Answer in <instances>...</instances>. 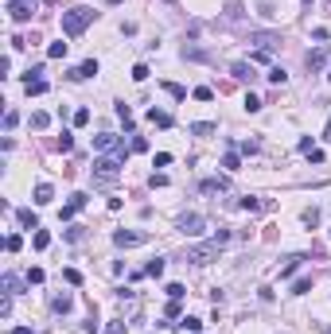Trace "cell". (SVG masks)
<instances>
[{"instance_id": "ee69618b", "label": "cell", "mask_w": 331, "mask_h": 334, "mask_svg": "<svg viewBox=\"0 0 331 334\" xmlns=\"http://www.w3.org/2000/svg\"><path fill=\"white\" fill-rule=\"evenodd\" d=\"M16 121H20V113H16V109H8V113H4V129H16Z\"/></svg>"}, {"instance_id": "60d3db41", "label": "cell", "mask_w": 331, "mask_h": 334, "mask_svg": "<svg viewBox=\"0 0 331 334\" xmlns=\"http://www.w3.org/2000/svg\"><path fill=\"white\" fill-rule=\"evenodd\" d=\"M148 187H168V175H164V171H156V175L148 179Z\"/></svg>"}, {"instance_id": "f546056e", "label": "cell", "mask_w": 331, "mask_h": 334, "mask_svg": "<svg viewBox=\"0 0 331 334\" xmlns=\"http://www.w3.org/2000/svg\"><path fill=\"white\" fill-rule=\"evenodd\" d=\"M144 272H148V276H164V261H160V257H156V261H148V268H144Z\"/></svg>"}, {"instance_id": "8d00e7d4", "label": "cell", "mask_w": 331, "mask_h": 334, "mask_svg": "<svg viewBox=\"0 0 331 334\" xmlns=\"http://www.w3.org/2000/svg\"><path fill=\"white\" fill-rule=\"evenodd\" d=\"M82 237H86V230H82V226H70V230H66V241H82Z\"/></svg>"}, {"instance_id": "9c48e42d", "label": "cell", "mask_w": 331, "mask_h": 334, "mask_svg": "<svg viewBox=\"0 0 331 334\" xmlns=\"http://www.w3.org/2000/svg\"><path fill=\"white\" fill-rule=\"evenodd\" d=\"M327 47H316V51H308V55H304V62H308V70L316 74V70H323V62H327Z\"/></svg>"}, {"instance_id": "b9f144b4", "label": "cell", "mask_w": 331, "mask_h": 334, "mask_svg": "<svg viewBox=\"0 0 331 334\" xmlns=\"http://www.w3.org/2000/svg\"><path fill=\"white\" fill-rule=\"evenodd\" d=\"M245 109H250V113H257V109H261V97H254V93H245Z\"/></svg>"}, {"instance_id": "3957f363", "label": "cell", "mask_w": 331, "mask_h": 334, "mask_svg": "<svg viewBox=\"0 0 331 334\" xmlns=\"http://www.w3.org/2000/svg\"><path fill=\"white\" fill-rule=\"evenodd\" d=\"M94 148H98V152H113V156H121V160L133 152V148H125V140H121L117 132H98V136H94Z\"/></svg>"}, {"instance_id": "cb8c5ba5", "label": "cell", "mask_w": 331, "mask_h": 334, "mask_svg": "<svg viewBox=\"0 0 331 334\" xmlns=\"http://www.w3.org/2000/svg\"><path fill=\"white\" fill-rule=\"evenodd\" d=\"M308 291H312V276H300L292 284V295H308Z\"/></svg>"}, {"instance_id": "5bb4252c", "label": "cell", "mask_w": 331, "mask_h": 334, "mask_svg": "<svg viewBox=\"0 0 331 334\" xmlns=\"http://www.w3.org/2000/svg\"><path fill=\"white\" fill-rule=\"evenodd\" d=\"M148 121L156 125V129H172V125H176V121H172V113H164V109H152Z\"/></svg>"}, {"instance_id": "d590c367", "label": "cell", "mask_w": 331, "mask_h": 334, "mask_svg": "<svg viewBox=\"0 0 331 334\" xmlns=\"http://www.w3.org/2000/svg\"><path fill=\"white\" fill-rule=\"evenodd\" d=\"M304 226H319V210L312 206V210H304Z\"/></svg>"}, {"instance_id": "c3c4849f", "label": "cell", "mask_w": 331, "mask_h": 334, "mask_svg": "<svg viewBox=\"0 0 331 334\" xmlns=\"http://www.w3.org/2000/svg\"><path fill=\"white\" fill-rule=\"evenodd\" d=\"M12 334H35V330H31V326H16Z\"/></svg>"}, {"instance_id": "277c9868", "label": "cell", "mask_w": 331, "mask_h": 334, "mask_svg": "<svg viewBox=\"0 0 331 334\" xmlns=\"http://www.w3.org/2000/svg\"><path fill=\"white\" fill-rule=\"evenodd\" d=\"M218 257V241H207V245H187V261L191 264H211Z\"/></svg>"}, {"instance_id": "4316f807", "label": "cell", "mask_w": 331, "mask_h": 334, "mask_svg": "<svg viewBox=\"0 0 331 334\" xmlns=\"http://www.w3.org/2000/svg\"><path fill=\"white\" fill-rule=\"evenodd\" d=\"M47 58H66V43H62V39H59V43H51V47H47Z\"/></svg>"}, {"instance_id": "836d02e7", "label": "cell", "mask_w": 331, "mask_h": 334, "mask_svg": "<svg viewBox=\"0 0 331 334\" xmlns=\"http://www.w3.org/2000/svg\"><path fill=\"white\" fill-rule=\"evenodd\" d=\"M144 78H148V66H144V62H136V66H133V82H144Z\"/></svg>"}, {"instance_id": "ba28073f", "label": "cell", "mask_w": 331, "mask_h": 334, "mask_svg": "<svg viewBox=\"0 0 331 334\" xmlns=\"http://www.w3.org/2000/svg\"><path fill=\"white\" fill-rule=\"evenodd\" d=\"M203 226H207V221L199 218V214H183V218H180V230L187 233V237H199V233H203Z\"/></svg>"}, {"instance_id": "ab89813d", "label": "cell", "mask_w": 331, "mask_h": 334, "mask_svg": "<svg viewBox=\"0 0 331 334\" xmlns=\"http://www.w3.org/2000/svg\"><path fill=\"white\" fill-rule=\"evenodd\" d=\"M74 125H78V129H82V125H90V109H78V113H74Z\"/></svg>"}, {"instance_id": "bcb514c9", "label": "cell", "mask_w": 331, "mask_h": 334, "mask_svg": "<svg viewBox=\"0 0 331 334\" xmlns=\"http://www.w3.org/2000/svg\"><path fill=\"white\" fill-rule=\"evenodd\" d=\"M238 206H241V210H250V214H254V210H261V202H257V198H241Z\"/></svg>"}, {"instance_id": "8fae6325", "label": "cell", "mask_w": 331, "mask_h": 334, "mask_svg": "<svg viewBox=\"0 0 331 334\" xmlns=\"http://www.w3.org/2000/svg\"><path fill=\"white\" fill-rule=\"evenodd\" d=\"M230 74H234L238 82H254V78H257L254 62H234V66H230Z\"/></svg>"}, {"instance_id": "7c38bea8", "label": "cell", "mask_w": 331, "mask_h": 334, "mask_svg": "<svg viewBox=\"0 0 331 334\" xmlns=\"http://www.w3.org/2000/svg\"><path fill=\"white\" fill-rule=\"evenodd\" d=\"M94 74H98V62H94V58H86L82 66H74V70H70V82H82V78H94Z\"/></svg>"}, {"instance_id": "d6a6232c", "label": "cell", "mask_w": 331, "mask_h": 334, "mask_svg": "<svg viewBox=\"0 0 331 334\" xmlns=\"http://www.w3.org/2000/svg\"><path fill=\"white\" fill-rule=\"evenodd\" d=\"M168 299H183V295H187V291H183V284H168Z\"/></svg>"}, {"instance_id": "44dd1931", "label": "cell", "mask_w": 331, "mask_h": 334, "mask_svg": "<svg viewBox=\"0 0 331 334\" xmlns=\"http://www.w3.org/2000/svg\"><path fill=\"white\" fill-rule=\"evenodd\" d=\"M16 218H20V226H28V230H39V218H35L31 210H20Z\"/></svg>"}, {"instance_id": "d4e9b609", "label": "cell", "mask_w": 331, "mask_h": 334, "mask_svg": "<svg viewBox=\"0 0 331 334\" xmlns=\"http://www.w3.org/2000/svg\"><path fill=\"white\" fill-rule=\"evenodd\" d=\"M117 117H121V125H125V129H133V109H129L125 101L117 105Z\"/></svg>"}, {"instance_id": "f6af8a7d", "label": "cell", "mask_w": 331, "mask_h": 334, "mask_svg": "<svg viewBox=\"0 0 331 334\" xmlns=\"http://www.w3.org/2000/svg\"><path fill=\"white\" fill-rule=\"evenodd\" d=\"M129 148H133V152H148V140H144V136H133V144H129Z\"/></svg>"}, {"instance_id": "1f68e13d", "label": "cell", "mask_w": 331, "mask_h": 334, "mask_svg": "<svg viewBox=\"0 0 331 334\" xmlns=\"http://www.w3.org/2000/svg\"><path fill=\"white\" fill-rule=\"evenodd\" d=\"M222 167H226V171H238V167H241V160L234 156V152H230V156H222Z\"/></svg>"}, {"instance_id": "2e32d148", "label": "cell", "mask_w": 331, "mask_h": 334, "mask_svg": "<svg viewBox=\"0 0 331 334\" xmlns=\"http://www.w3.org/2000/svg\"><path fill=\"white\" fill-rule=\"evenodd\" d=\"M51 198H55V187H51V183H39V187H35V202L47 206Z\"/></svg>"}, {"instance_id": "8992f818", "label": "cell", "mask_w": 331, "mask_h": 334, "mask_svg": "<svg viewBox=\"0 0 331 334\" xmlns=\"http://www.w3.org/2000/svg\"><path fill=\"white\" fill-rule=\"evenodd\" d=\"M250 43H257V51H273L281 43V35L277 31H250Z\"/></svg>"}, {"instance_id": "f907efd6", "label": "cell", "mask_w": 331, "mask_h": 334, "mask_svg": "<svg viewBox=\"0 0 331 334\" xmlns=\"http://www.w3.org/2000/svg\"><path fill=\"white\" fill-rule=\"evenodd\" d=\"M164 4H176V0H164Z\"/></svg>"}, {"instance_id": "d6986e66", "label": "cell", "mask_w": 331, "mask_h": 334, "mask_svg": "<svg viewBox=\"0 0 331 334\" xmlns=\"http://www.w3.org/2000/svg\"><path fill=\"white\" fill-rule=\"evenodd\" d=\"M300 261H304V257H288V261L281 264V280H288V276H292V272L300 268Z\"/></svg>"}, {"instance_id": "4dcf8cb0", "label": "cell", "mask_w": 331, "mask_h": 334, "mask_svg": "<svg viewBox=\"0 0 331 334\" xmlns=\"http://www.w3.org/2000/svg\"><path fill=\"white\" fill-rule=\"evenodd\" d=\"M191 97H195V101H211V97H214V89H211V86H199Z\"/></svg>"}, {"instance_id": "f35d334b", "label": "cell", "mask_w": 331, "mask_h": 334, "mask_svg": "<svg viewBox=\"0 0 331 334\" xmlns=\"http://www.w3.org/2000/svg\"><path fill=\"white\" fill-rule=\"evenodd\" d=\"M164 315H168V319H180V299H172V303L164 307Z\"/></svg>"}, {"instance_id": "7dc6e473", "label": "cell", "mask_w": 331, "mask_h": 334, "mask_svg": "<svg viewBox=\"0 0 331 334\" xmlns=\"http://www.w3.org/2000/svg\"><path fill=\"white\" fill-rule=\"evenodd\" d=\"M129 330V322H113V326H109V334H125Z\"/></svg>"}, {"instance_id": "5b68a950", "label": "cell", "mask_w": 331, "mask_h": 334, "mask_svg": "<svg viewBox=\"0 0 331 334\" xmlns=\"http://www.w3.org/2000/svg\"><path fill=\"white\" fill-rule=\"evenodd\" d=\"M8 16H12L16 24H28L31 16H35V0H8Z\"/></svg>"}, {"instance_id": "83f0119b", "label": "cell", "mask_w": 331, "mask_h": 334, "mask_svg": "<svg viewBox=\"0 0 331 334\" xmlns=\"http://www.w3.org/2000/svg\"><path fill=\"white\" fill-rule=\"evenodd\" d=\"M20 245H24V237H20V233H8V241H4V249H8V253H20Z\"/></svg>"}, {"instance_id": "ac0fdd59", "label": "cell", "mask_w": 331, "mask_h": 334, "mask_svg": "<svg viewBox=\"0 0 331 334\" xmlns=\"http://www.w3.org/2000/svg\"><path fill=\"white\" fill-rule=\"evenodd\" d=\"M214 129H218V125H211V121H199V125H191L187 132H191V136H211Z\"/></svg>"}, {"instance_id": "603a6c76", "label": "cell", "mask_w": 331, "mask_h": 334, "mask_svg": "<svg viewBox=\"0 0 331 334\" xmlns=\"http://www.w3.org/2000/svg\"><path fill=\"white\" fill-rule=\"evenodd\" d=\"M31 245H35L39 253H43V249L51 245V233H47V230H35V237H31Z\"/></svg>"}, {"instance_id": "52a82bcc", "label": "cell", "mask_w": 331, "mask_h": 334, "mask_svg": "<svg viewBox=\"0 0 331 334\" xmlns=\"http://www.w3.org/2000/svg\"><path fill=\"white\" fill-rule=\"evenodd\" d=\"M148 241V233H129V230H121V233H113V245H121V249H133V245H144Z\"/></svg>"}, {"instance_id": "7bdbcfd3", "label": "cell", "mask_w": 331, "mask_h": 334, "mask_svg": "<svg viewBox=\"0 0 331 334\" xmlns=\"http://www.w3.org/2000/svg\"><path fill=\"white\" fill-rule=\"evenodd\" d=\"M28 284H43V268H28Z\"/></svg>"}, {"instance_id": "30bf717a", "label": "cell", "mask_w": 331, "mask_h": 334, "mask_svg": "<svg viewBox=\"0 0 331 334\" xmlns=\"http://www.w3.org/2000/svg\"><path fill=\"white\" fill-rule=\"evenodd\" d=\"M226 187H230V179H226V175H214V179H203V183H199L203 194H222Z\"/></svg>"}, {"instance_id": "e0dca14e", "label": "cell", "mask_w": 331, "mask_h": 334, "mask_svg": "<svg viewBox=\"0 0 331 334\" xmlns=\"http://www.w3.org/2000/svg\"><path fill=\"white\" fill-rule=\"evenodd\" d=\"M176 326H180L183 334H199V326H203V322H199L195 315H187V319H180V322H176Z\"/></svg>"}, {"instance_id": "681fc988", "label": "cell", "mask_w": 331, "mask_h": 334, "mask_svg": "<svg viewBox=\"0 0 331 334\" xmlns=\"http://www.w3.org/2000/svg\"><path fill=\"white\" fill-rule=\"evenodd\" d=\"M327 140H331V125H327Z\"/></svg>"}, {"instance_id": "7402d4cb", "label": "cell", "mask_w": 331, "mask_h": 334, "mask_svg": "<svg viewBox=\"0 0 331 334\" xmlns=\"http://www.w3.org/2000/svg\"><path fill=\"white\" fill-rule=\"evenodd\" d=\"M160 86H164L168 93L176 97V101H187V89H183V86H176V82H160Z\"/></svg>"}, {"instance_id": "f1b7e54d", "label": "cell", "mask_w": 331, "mask_h": 334, "mask_svg": "<svg viewBox=\"0 0 331 334\" xmlns=\"http://www.w3.org/2000/svg\"><path fill=\"white\" fill-rule=\"evenodd\" d=\"M285 78H288V74L281 70V66H273V70H269V82H273V86H285Z\"/></svg>"}, {"instance_id": "4fadbf2b", "label": "cell", "mask_w": 331, "mask_h": 334, "mask_svg": "<svg viewBox=\"0 0 331 334\" xmlns=\"http://www.w3.org/2000/svg\"><path fill=\"white\" fill-rule=\"evenodd\" d=\"M70 303H74V299H70L66 291H59V295H51V311H55V315H66V311H70Z\"/></svg>"}, {"instance_id": "9a60e30c", "label": "cell", "mask_w": 331, "mask_h": 334, "mask_svg": "<svg viewBox=\"0 0 331 334\" xmlns=\"http://www.w3.org/2000/svg\"><path fill=\"white\" fill-rule=\"evenodd\" d=\"M24 89H28V97H39V93H47V82L43 78H24Z\"/></svg>"}, {"instance_id": "7a4b0ae2", "label": "cell", "mask_w": 331, "mask_h": 334, "mask_svg": "<svg viewBox=\"0 0 331 334\" xmlns=\"http://www.w3.org/2000/svg\"><path fill=\"white\" fill-rule=\"evenodd\" d=\"M90 20H94V8H70V12H62V35H82V31L90 28Z\"/></svg>"}, {"instance_id": "ffe728a7", "label": "cell", "mask_w": 331, "mask_h": 334, "mask_svg": "<svg viewBox=\"0 0 331 334\" xmlns=\"http://www.w3.org/2000/svg\"><path fill=\"white\" fill-rule=\"evenodd\" d=\"M20 288H24V284H20V276L4 272V291H8V295H20Z\"/></svg>"}, {"instance_id": "74e56055", "label": "cell", "mask_w": 331, "mask_h": 334, "mask_svg": "<svg viewBox=\"0 0 331 334\" xmlns=\"http://www.w3.org/2000/svg\"><path fill=\"white\" fill-rule=\"evenodd\" d=\"M62 280H66V284H82V272H78V268H66V272H62Z\"/></svg>"}, {"instance_id": "484cf974", "label": "cell", "mask_w": 331, "mask_h": 334, "mask_svg": "<svg viewBox=\"0 0 331 334\" xmlns=\"http://www.w3.org/2000/svg\"><path fill=\"white\" fill-rule=\"evenodd\" d=\"M47 125H51V117H47V113H31V129H35V132H43Z\"/></svg>"}, {"instance_id": "e575fe53", "label": "cell", "mask_w": 331, "mask_h": 334, "mask_svg": "<svg viewBox=\"0 0 331 334\" xmlns=\"http://www.w3.org/2000/svg\"><path fill=\"white\" fill-rule=\"evenodd\" d=\"M70 148H74V136H70V132H62V136H59V152H70Z\"/></svg>"}, {"instance_id": "6da1fadb", "label": "cell", "mask_w": 331, "mask_h": 334, "mask_svg": "<svg viewBox=\"0 0 331 334\" xmlns=\"http://www.w3.org/2000/svg\"><path fill=\"white\" fill-rule=\"evenodd\" d=\"M121 156H98V160H94V183H102V187H113V183H117L121 179Z\"/></svg>"}]
</instances>
